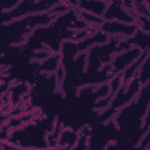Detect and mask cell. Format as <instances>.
<instances>
[{
	"label": "cell",
	"instance_id": "3",
	"mask_svg": "<svg viewBox=\"0 0 150 150\" xmlns=\"http://www.w3.org/2000/svg\"><path fill=\"white\" fill-rule=\"evenodd\" d=\"M139 77H137L141 86H145L147 84V81L149 80V57L147 60L144 62L142 64L141 70Z\"/></svg>",
	"mask_w": 150,
	"mask_h": 150
},
{
	"label": "cell",
	"instance_id": "2",
	"mask_svg": "<svg viewBox=\"0 0 150 150\" xmlns=\"http://www.w3.org/2000/svg\"><path fill=\"white\" fill-rule=\"evenodd\" d=\"M76 6L86 13L102 18L108 2L102 1H75Z\"/></svg>",
	"mask_w": 150,
	"mask_h": 150
},
{
	"label": "cell",
	"instance_id": "1",
	"mask_svg": "<svg viewBox=\"0 0 150 150\" xmlns=\"http://www.w3.org/2000/svg\"><path fill=\"white\" fill-rule=\"evenodd\" d=\"M57 1H22L12 10L1 13L2 24L21 18L22 16L36 15V12H49L55 4H59Z\"/></svg>",
	"mask_w": 150,
	"mask_h": 150
}]
</instances>
